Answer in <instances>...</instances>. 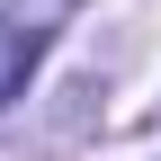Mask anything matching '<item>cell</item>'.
Returning <instances> with one entry per match:
<instances>
[{"label": "cell", "instance_id": "obj_1", "mask_svg": "<svg viewBox=\"0 0 161 161\" xmlns=\"http://www.w3.org/2000/svg\"><path fill=\"white\" fill-rule=\"evenodd\" d=\"M54 18H63V0H18L9 18H0V116H9V98L27 90V72L45 63V45H54Z\"/></svg>", "mask_w": 161, "mask_h": 161}]
</instances>
